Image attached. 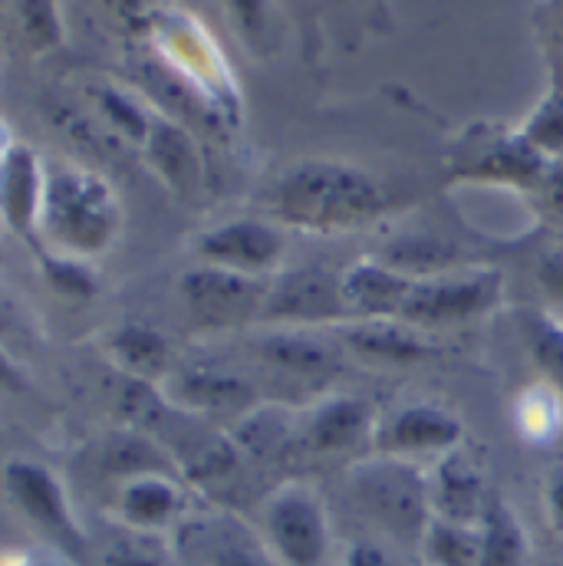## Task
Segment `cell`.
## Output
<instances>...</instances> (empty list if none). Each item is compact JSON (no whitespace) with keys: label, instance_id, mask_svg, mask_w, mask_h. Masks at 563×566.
Instances as JSON below:
<instances>
[{"label":"cell","instance_id":"10","mask_svg":"<svg viewBox=\"0 0 563 566\" xmlns=\"http://www.w3.org/2000/svg\"><path fill=\"white\" fill-rule=\"evenodd\" d=\"M465 441V424L455 412L435 406V402H409L396 412H389L386 419L376 424V454H389V458H425L431 454L435 461L455 448H461Z\"/></svg>","mask_w":563,"mask_h":566},{"label":"cell","instance_id":"2","mask_svg":"<svg viewBox=\"0 0 563 566\" xmlns=\"http://www.w3.org/2000/svg\"><path fill=\"white\" fill-rule=\"evenodd\" d=\"M40 221L56 244L76 254L110 248L119 231V205L110 185L83 168L53 165L43 175Z\"/></svg>","mask_w":563,"mask_h":566},{"label":"cell","instance_id":"20","mask_svg":"<svg viewBox=\"0 0 563 566\" xmlns=\"http://www.w3.org/2000/svg\"><path fill=\"white\" fill-rule=\"evenodd\" d=\"M458 248L448 244L445 238L435 234H399L393 238L376 261H383L386 268L399 271L409 281H431V277H445L455 274L458 268Z\"/></svg>","mask_w":563,"mask_h":566},{"label":"cell","instance_id":"28","mask_svg":"<svg viewBox=\"0 0 563 566\" xmlns=\"http://www.w3.org/2000/svg\"><path fill=\"white\" fill-rule=\"evenodd\" d=\"M524 142L541 155H557L563 151V96H554L541 106V113L531 119V126L524 129Z\"/></svg>","mask_w":563,"mask_h":566},{"label":"cell","instance_id":"14","mask_svg":"<svg viewBox=\"0 0 563 566\" xmlns=\"http://www.w3.org/2000/svg\"><path fill=\"white\" fill-rule=\"evenodd\" d=\"M340 281L353 319H399L416 286V281L403 277L383 261H359L346 274H340Z\"/></svg>","mask_w":563,"mask_h":566},{"label":"cell","instance_id":"4","mask_svg":"<svg viewBox=\"0 0 563 566\" xmlns=\"http://www.w3.org/2000/svg\"><path fill=\"white\" fill-rule=\"evenodd\" d=\"M261 534L281 566H323L330 557V517L306 484H283L268 497Z\"/></svg>","mask_w":563,"mask_h":566},{"label":"cell","instance_id":"3","mask_svg":"<svg viewBox=\"0 0 563 566\" xmlns=\"http://www.w3.org/2000/svg\"><path fill=\"white\" fill-rule=\"evenodd\" d=\"M350 494L356 497V507L386 534L413 544L423 541L431 521V497L428 474H423L413 461L389 454L359 461L350 471Z\"/></svg>","mask_w":563,"mask_h":566},{"label":"cell","instance_id":"13","mask_svg":"<svg viewBox=\"0 0 563 566\" xmlns=\"http://www.w3.org/2000/svg\"><path fill=\"white\" fill-rule=\"evenodd\" d=\"M379 416L376 409L359 396H330L313 406V412L303 422V441L310 451L320 454H340L350 448H359L363 441L376 438Z\"/></svg>","mask_w":563,"mask_h":566},{"label":"cell","instance_id":"7","mask_svg":"<svg viewBox=\"0 0 563 566\" xmlns=\"http://www.w3.org/2000/svg\"><path fill=\"white\" fill-rule=\"evenodd\" d=\"M268 283L258 277H244L225 268H191L178 281V296L188 310V316L205 329H231L244 326L251 319H261Z\"/></svg>","mask_w":563,"mask_h":566},{"label":"cell","instance_id":"6","mask_svg":"<svg viewBox=\"0 0 563 566\" xmlns=\"http://www.w3.org/2000/svg\"><path fill=\"white\" fill-rule=\"evenodd\" d=\"M261 319L286 329H313V326H346L353 323L340 274L320 268H293L281 271L268 283V300Z\"/></svg>","mask_w":563,"mask_h":566},{"label":"cell","instance_id":"16","mask_svg":"<svg viewBox=\"0 0 563 566\" xmlns=\"http://www.w3.org/2000/svg\"><path fill=\"white\" fill-rule=\"evenodd\" d=\"M258 359L283 376L296 379H326L336 373V356L326 343H320L310 329L271 326L254 343Z\"/></svg>","mask_w":563,"mask_h":566},{"label":"cell","instance_id":"11","mask_svg":"<svg viewBox=\"0 0 563 566\" xmlns=\"http://www.w3.org/2000/svg\"><path fill=\"white\" fill-rule=\"evenodd\" d=\"M428 497H431V517H441L451 524H468V527H481L494 504L488 497L481 468L461 448H455L435 461V468L428 474Z\"/></svg>","mask_w":563,"mask_h":566},{"label":"cell","instance_id":"22","mask_svg":"<svg viewBox=\"0 0 563 566\" xmlns=\"http://www.w3.org/2000/svg\"><path fill=\"white\" fill-rule=\"evenodd\" d=\"M234 448L244 454V458H254V461H274L281 458L293 438V422L290 416L278 409V406H258L251 412H244L231 434Z\"/></svg>","mask_w":563,"mask_h":566},{"label":"cell","instance_id":"30","mask_svg":"<svg viewBox=\"0 0 563 566\" xmlns=\"http://www.w3.org/2000/svg\"><path fill=\"white\" fill-rule=\"evenodd\" d=\"M343 566H396V564L389 560V554H386L379 544H373V541H356V544L346 551Z\"/></svg>","mask_w":563,"mask_h":566},{"label":"cell","instance_id":"15","mask_svg":"<svg viewBox=\"0 0 563 566\" xmlns=\"http://www.w3.org/2000/svg\"><path fill=\"white\" fill-rule=\"evenodd\" d=\"M185 514V494L165 471L129 478L119 491V517L129 531L155 534Z\"/></svg>","mask_w":563,"mask_h":566},{"label":"cell","instance_id":"12","mask_svg":"<svg viewBox=\"0 0 563 566\" xmlns=\"http://www.w3.org/2000/svg\"><path fill=\"white\" fill-rule=\"evenodd\" d=\"M168 399L185 412H201V416L238 412V419L261 406L258 389L244 376L215 366L178 369L175 376H168Z\"/></svg>","mask_w":563,"mask_h":566},{"label":"cell","instance_id":"23","mask_svg":"<svg viewBox=\"0 0 563 566\" xmlns=\"http://www.w3.org/2000/svg\"><path fill=\"white\" fill-rule=\"evenodd\" d=\"M478 566H531V544L521 517L494 501L481 524V557Z\"/></svg>","mask_w":563,"mask_h":566},{"label":"cell","instance_id":"19","mask_svg":"<svg viewBox=\"0 0 563 566\" xmlns=\"http://www.w3.org/2000/svg\"><path fill=\"white\" fill-rule=\"evenodd\" d=\"M205 564L208 566H281L264 534L248 527L234 514H221L205 527L201 537Z\"/></svg>","mask_w":563,"mask_h":566},{"label":"cell","instance_id":"27","mask_svg":"<svg viewBox=\"0 0 563 566\" xmlns=\"http://www.w3.org/2000/svg\"><path fill=\"white\" fill-rule=\"evenodd\" d=\"M96 566H168V554L155 534H139L126 527L116 541L103 547Z\"/></svg>","mask_w":563,"mask_h":566},{"label":"cell","instance_id":"26","mask_svg":"<svg viewBox=\"0 0 563 566\" xmlns=\"http://www.w3.org/2000/svg\"><path fill=\"white\" fill-rule=\"evenodd\" d=\"M524 333H528V346H531L534 363L541 366L548 382L557 392H563V326L544 313H531L524 323Z\"/></svg>","mask_w":563,"mask_h":566},{"label":"cell","instance_id":"29","mask_svg":"<svg viewBox=\"0 0 563 566\" xmlns=\"http://www.w3.org/2000/svg\"><path fill=\"white\" fill-rule=\"evenodd\" d=\"M27 333H30V326H27L23 310H20V306L3 293V286H0V346H3L10 336L27 339Z\"/></svg>","mask_w":563,"mask_h":566},{"label":"cell","instance_id":"32","mask_svg":"<svg viewBox=\"0 0 563 566\" xmlns=\"http://www.w3.org/2000/svg\"><path fill=\"white\" fill-rule=\"evenodd\" d=\"M538 281L544 283V290H548L551 296H557L563 303V254H548V258H541Z\"/></svg>","mask_w":563,"mask_h":566},{"label":"cell","instance_id":"8","mask_svg":"<svg viewBox=\"0 0 563 566\" xmlns=\"http://www.w3.org/2000/svg\"><path fill=\"white\" fill-rule=\"evenodd\" d=\"M195 251L211 268L271 281L274 274H281L286 238H283L281 224L271 218H234V221L201 231L195 241Z\"/></svg>","mask_w":563,"mask_h":566},{"label":"cell","instance_id":"21","mask_svg":"<svg viewBox=\"0 0 563 566\" xmlns=\"http://www.w3.org/2000/svg\"><path fill=\"white\" fill-rule=\"evenodd\" d=\"M110 353L116 359V366L136 379V382H155L161 376H168L171 366V346L168 339L142 323H126L119 329L110 333Z\"/></svg>","mask_w":563,"mask_h":566},{"label":"cell","instance_id":"17","mask_svg":"<svg viewBox=\"0 0 563 566\" xmlns=\"http://www.w3.org/2000/svg\"><path fill=\"white\" fill-rule=\"evenodd\" d=\"M340 333L350 349L376 363H419L435 353L431 339L399 319H353L340 326Z\"/></svg>","mask_w":563,"mask_h":566},{"label":"cell","instance_id":"18","mask_svg":"<svg viewBox=\"0 0 563 566\" xmlns=\"http://www.w3.org/2000/svg\"><path fill=\"white\" fill-rule=\"evenodd\" d=\"M43 205V175L30 148H13L0 171V208L13 231L30 234Z\"/></svg>","mask_w":563,"mask_h":566},{"label":"cell","instance_id":"1","mask_svg":"<svg viewBox=\"0 0 563 566\" xmlns=\"http://www.w3.org/2000/svg\"><path fill=\"white\" fill-rule=\"evenodd\" d=\"M271 221L310 234L356 231L379 221L389 208L383 185L359 165L340 158L293 161L268 195Z\"/></svg>","mask_w":563,"mask_h":566},{"label":"cell","instance_id":"24","mask_svg":"<svg viewBox=\"0 0 563 566\" xmlns=\"http://www.w3.org/2000/svg\"><path fill=\"white\" fill-rule=\"evenodd\" d=\"M148 161L158 168V175L171 185V188H191V181L198 178V155L195 145L185 136V129H178L175 123H152V133L145 139Z\"/></svg>","mask_w":563,"mask_h":566},{"label":"cell","instance_id":"33","mask_svg":"<svg viewBox=\"0 0 563 566\" xmlns=\"http://www.w3.org/2000/svg\"><path fill=\"white\" fill-rule=\"evenodd\" d=\"M0 386H3V389H20V386H23L20 369L10 363V356L3 353V346H0Z\"/></svg>","mask_w":563,"mask_h":566},{"label":"cell","instance_id":"25","mask_svg":"<svg viewBox=\"0 0 563 566\" xmlns=\"http://www.w3.org/2000/svg\"><path fill=\"white\" fill-rule=\"evenodd\" d=\"M419 551H423L425 566H478L481 527L431 517L419 541Z\"/></svg>","mask_w":563,"mask_h":566},{"label":"cell","instance_id":"31","mask_svg":"<svg viewBox=\"0 0 563 566\" xmlns=\"http://www.w3.org/2000/svg\"><path fill=\"white\" fill-rule=\"evenodd\" d=\"M544 501H548V517H551V527L557 531V537L563 541V468L561 471H554V474L548 478Z\"/></svg>","mask_w":563,"mask_h":566},{"label":"cell","instance_id":"5","mask_svg":"<svg viewBox=\"0 0 563 566\" xmlns=\"http://www.w3.org/2000/svg\"><path fill=\"white\" fill-rule=\"evenodd\" d=\"M504 281L498 271H455L445 277L416 281L399 323L416 329H438L468 323L501 303Z\"/></svg>","mask_w":563,"mask_h":566},{"label":"cell","instance_id":"9","mask_svg":"<svg viewBox=\"0 0 563 566\" xmlns=\"http://www.w3.org/2000/svg\"><path fill=\"white\" fill-rule=\"evenodd\" d=\"M3 478H7L10 497L30 517V524L37 531H43L73 560H86L90 541H86L83 527L76 524L66 491L53 478V471H46L43 464H33V461H10L3 468Z\"/></svg>","mask_w":563,"mask_h":566}]
</instances>
